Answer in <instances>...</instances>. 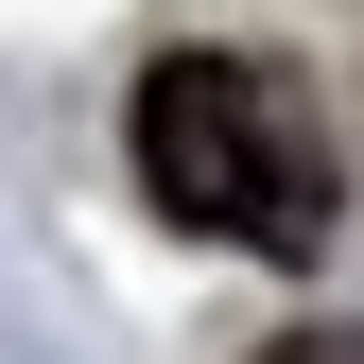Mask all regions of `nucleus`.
Masks as SVG:
<instances>
[{
    "label": "nucleus",
    "mask_w": 364,
    "mask_h": 364,
    "mask_svg": "<svg viewBox=\"0 0 364 364\" xmlns=\"http://www.w3.org/2000/svg\"><path fill=\"white\" fill-rule=\"evenodd\" d=\"M139 191L191 243H260V260H330V122L278 53H156L139 70Z\"/></svg>",
    "instance_id": "obj_1"
},
{
    "label": "nucleus",
    "mask_w": 364,
    "mask_h": 364,
    "mask_svg": "<svg viewBox=\"0 0 364 364\" xmlns=\"http://www.w3.org/2000/svg\"><path fill=\"white\" fill-rule=\"evenodd\" d=\"M260 364H364V330H278Z\"/></svg>",
    "instance_id": "obj_2"
}]
</instances>
